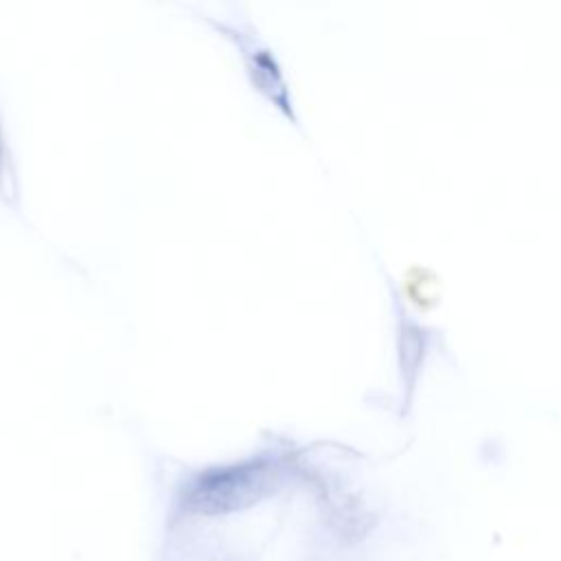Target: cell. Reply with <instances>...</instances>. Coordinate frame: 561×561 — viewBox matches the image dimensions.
<instances>
[{
    "instance_id": "cell-1",
    "label": "cell",
    "mask_w": 561,
    "mask_h": 561,
    "mask_svg": "<svg viewBox=\"0 0 561 561\" xmlns=\"http://www.w3.org/2000/svg\"><path fill=\"white\" fill-rule=\"evenodd\" d=\"M276 465L248 458L199 471L182 493V508L193 515H226L267 495L276 482Z\"/></svg>"
}]
</instances>
